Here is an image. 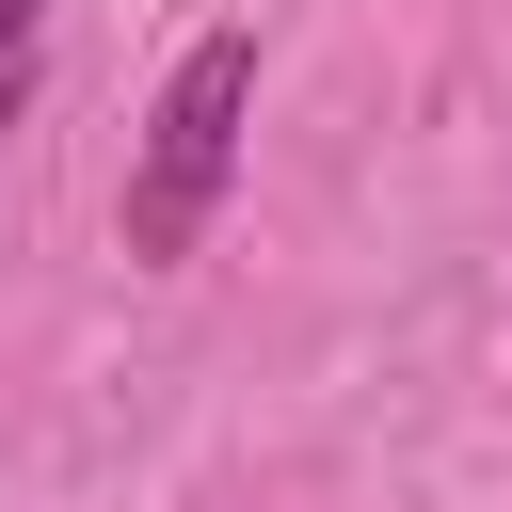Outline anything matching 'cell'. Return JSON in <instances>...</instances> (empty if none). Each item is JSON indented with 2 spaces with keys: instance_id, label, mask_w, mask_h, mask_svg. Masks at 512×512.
I'll return each instance as SVG.
<instances>
[{
  "instance_id": "7a4b0ae2",
  "label": "cell",
  "mask_w": 512,
  "mask_h": 512,
  "mask_svg": "<svg viewBox=\"0 0 512 512\" xmlns=\"http://www.w3.org/2000/svg\"><path fill=\"white\" fill-rule=\"evenodd\" d=\"M32 80H48V0H0V128L32 112Z\"/></svg>"
},
{
  "instance_id": "6da1fadb",
  "label": "cell",
  "mask_w": 512,
  "mask_h": 512,
  "mask_svg": "<svg viewBox=\"0 0 512 512\" xmlns=\"http://www.w3.org/2000/svg\"><path fill=\"white\" fill-rule=\"evenodd\" d=\"M240 128H256V16H208L160 96H144V144H128V192H112V240L128 272H192L224 192H240Z\"/></svg>"
}]
</instances>
